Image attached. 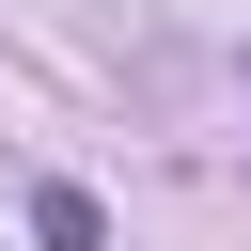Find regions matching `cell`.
<instances>
[{
  "mask_svg": "<svg viewBox=\"0 0 251 251\" xmlns=\"http://www.w3.org/2000/svg\"><path fill=\"white\" fill-rule=\"evenodd\" d=\"M31 251H110V204L47 173V188H31Z\"/></svg>",
  "mask_w": 251,
  "mask_h": 251,
  "instance_id": "6da1fadb",
  "label": "cell"
}]
</instances>
